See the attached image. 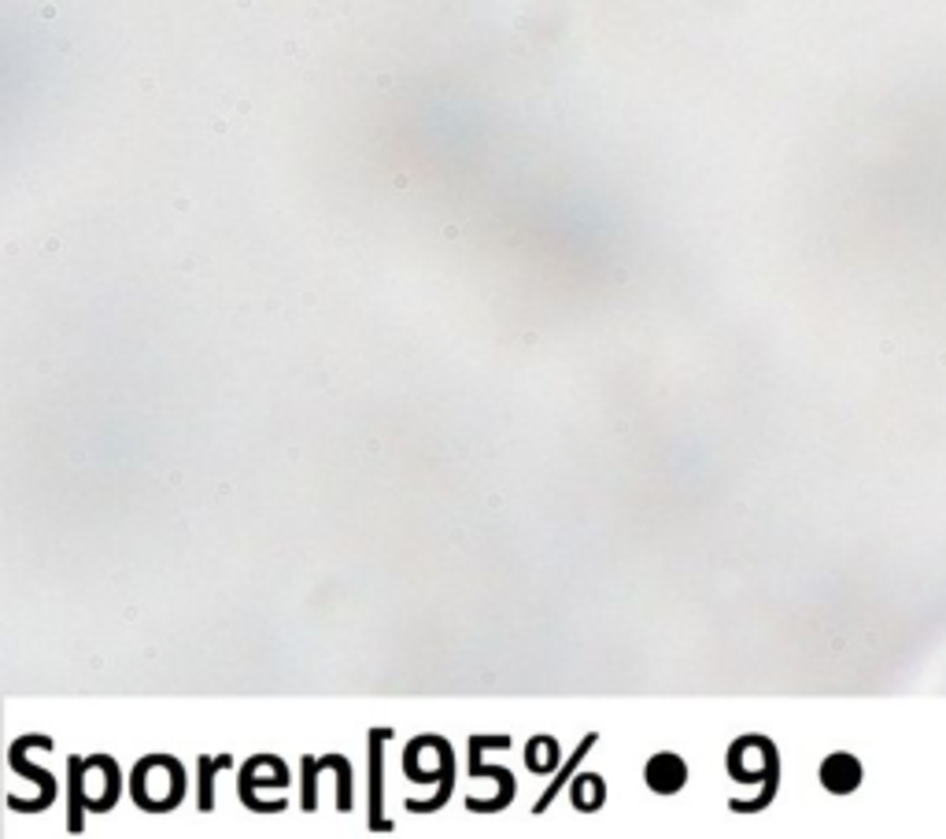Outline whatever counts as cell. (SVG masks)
Returning <instances> with one entry per match:
<instances>
[{
    "label": "cell",
    "mask_w": 946,
    "mask_h": 839,
    "mask_svg": "<svg viewBox=\"0 0 946 839\" xmlns=\"http://www.w3.org/2000/svg\"><path fill=\"white\" fill-rule=\"evenodd\" d=\"M821 784H825L828 791H836V795H847V791H854L862 784V766H858L850 754H832V758H825V766H821Z\"/></svg>",
    "instance_id": "5"
},
{
    "label": "cell",
    "mask_w": 946,
    "mask_h": 839,
    "mask_svg": "<svg viewBox=\"0 0 946 839\" xmlns=\"http://www.w3.org/2000/svg\"><path fill=\"white\" fill-rule=\"evenodd\" d=\"M595 743H599V736H595V732H588V736H584V740H581V747H577V751H573V758H570V762H566V766H562V773H558V777L551 780V788H547L544 795H540V799H536V806H533L536 814H544L547 806H551V803H555V799H558V795H562V788H566V784H570V777H573V773H577V766H581V762H584V754L592 751Z\"/></svg>",
    "instance_id": "6"
},
{
    "label": "cell",
    "mask_w": 946,
    "mask_h": 839,
    "mask_svg": "<svg viewBox=\"0 0 946 839\" xmlns=\"http://www.w3.org/2000/svg\"><path fill=\"white\" fill-rule=\"evenodd\" d=\"M570 791H573V806H577L581 814L599 810L603 799H607V784H603V777H577L570 784Z\"/></svg>",
    "instance_id": "7"
},
{
    "label": "cell",
    "mask_w": 946,
    "mask_h": 839,
    "mask_svg": "<svg viewBox=\"0 0 946 839\" xmlns=\"http://www.w3.org/2000/svg\"><path fill=\"white\" fill-rule=\"evenodd\" d=\"M85 769H89V762H82V758H71V832H82Z\"/></svg>",
    "instance_id": "10"
},
{
    "label": "cell",
    "mask_w": 946,
    "mask_h": 839,
    "mask_svg": "<svg viewBox=\"0 0 946 839\" xmlns=\"http://www.w3.org/2000/svg\"><path fill=\"white\" fill-rule=\"evenodd\" d=\"M437 751H440V791L433 795V799H422V803H414V799H407V810L411 814H433V810H440V806L451 799V791H455V754H451V743H444L437 736Z\"/></svg>",
    "instance_id": "4"
},
{
    "label": "cell",
    "mask_w": 946,
    "mask_h": 839,
    "mask_svg": "<svg viewBox=\"0 0 946 839\" xmlns=\"http://www.w3.org/2000/svg\"><path fill=\"white\" fill-rule=\"evenodd\" d=\"M233 758L230 754H222V758H200V810H215V773L219 769H230Z\"/></svg>",
    "instance_id": "8"
},
{
    "label": "cell",
    "mask_w": 946,
    "mask_h": 839,
    "mask_svg": "<svg viewBox=\"0 0 946 839\" xmlns=\"http://www.w3.org/2000/svg\"><path fill=\"white\" fill-rule=\"evenodd\" d=\"M315 773L318 762L315 758H304V810H315Z\"/></svg>",
    "instance_id": "12"
},
{
    "label": "cell",
    "mask_w": 946,
    "mask_h": 839,
    "mask_svg": "<svg viewBox=\"0 0 946 839\" xmlns=\"http://www.w3.org/2000/svg\"><path fill=\"white\" fill-rule=\"evenodd\" d=\"M525 766L533 769V773H551V769L558 766V743L551 740V736H536V740L529 743Z\"/></svg>",
    "instance_id": "9"
},
{
    "label": "cell",
    "mask_w": 946,
    "mask_h": 839,
    "mask_svg": "<svg viewBox=\"0 0 946 839\" xmlns=\"http://www.w3.org/2000/svg\"><path fill=\"white\" fill-rule=\"evenodd\" d=\"M389 729H374L370 732V828L374 832H392V821L381 810V747L389 743Z\"/></svg>",
    "instance_id": "2"
},
{
    "label": "cell",
    "mask_w": 946,
    "mask_h": 839,
    "mask_svg": "<svg viewBox=\"0 0 946 839\" xmlns=\"http://www.w3.org/2000/svg\"><path fill=\"white\" fill-rule=\"evenodd\" d=\"M326 766H333V773H337L340 780V795H337V810H352V766H348V758H340V754H326L322 758Z\"/></svg>",
    "instance_id": "11"
},
{
    "label": "cell",
    "mask_w": 946,
    "mask_h": 839,
    "mask_svg": "<svg viewBox=\"0 0 946 839\" xmlns=\"http://www.w3.org/2000/svg\"><path fill=\"white\" fill-rule=\"evenodd\" d=\"M647 788L658 791V795H677L684 784H688V766L680 754H655L647 762Z\"/></svg>",
    "instance_id": "1"
},
{
    "label": "cell",
    "mask_w": 946,
    "mask_h": 839,
    "mask_svg": "<svg viewBox=\"0 0 946 839\" xmlns=\"http://www.w3.org/2000/svg\"><path fill=\"white\" fill-rule=\"evenodd\" d=\"M485 747H503V751H507L510 740L507 736H473L470 740V773L473 777H496L499 788H503V799L510 803L514 791H518L514 788V777H510L507 769H496V766H485V762H481V751H485Z\"/></svg>",
    "instance_id": "3"
}]
</instances>
